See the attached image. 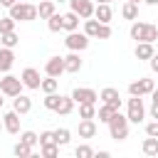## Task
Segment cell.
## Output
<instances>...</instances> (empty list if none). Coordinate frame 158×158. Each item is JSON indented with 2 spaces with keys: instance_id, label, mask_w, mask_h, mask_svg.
Returning a JSON list of instances; mask_svg holds the SVG:
<instances>
[{
  "instance_id": "1",
  "label": "cell",
  "mask_w": 158,
  "mask_h": 158,
  "mask_svg": "<svg viewBox=\"0 0 158 158\" xmlns=\"http://www.w3.org/2000/svg\"><path fill=\"white\" fill-rule=\"evenodd\" d=\"M106 126H109V136H111L114 141H123V138H128V118H126L121 111H114Z\"/></svg>"
},
{
  "instance_id": "2",
  "label": "cell",
  "mask_w": 158,
  "mask_h": 158,
  "mask_svg": "<svg viewBox=\"0 0 158 158\" xmlns=\"http://www.w3.org/2000/svg\"><path fill=\"white\" fill-rule=\"evenodd\" d=\"M131 40H136V42H156L158 40V25L133 22L131 25Z\"/></svg>"
},
{
  "instance_id": "3",
  "label": "cell",
  "mask_w": 158,
  "mask_h": 158,
  "mask_svg": "<svg viewBox=\"0 0 158 158\" xmlns=\"http://www.w3.org/2000/svg\"><path fill=\"white\" fill-rule=\"evenodd\" d=\"M10 17L15 22H30V20H37V5H30V2H15L10 7Z\"/></svg>"
},
{
  "instance_id": "4",
  "label": "cell",
  "mask_w": 158,
  "mask_h": 158,
  "mask_svg": "<svg viewBox=\"0 0 158 158\" xmlns=\"http://www.w3.org/2000/svg\"><path fill=\"white\" fill-rule=\"evenodd\" d=\"M84 35L91 40V37H96V40H109L111 37V27L106 25V22H99L96 17L91 20V17H86L84 20Z\"/></svg>"
},
{
  "instance_id": "5",
  "label": "cell",
  "mask_w": 158,
  "mask_h": 158,
  "mask_svg": "<svg viewBox=\"0 0 158 158\" xmlns=\"http://www.w3.org/2000/svg\"><path fill=\"white\" fill-rule=\"evenodd\" d=\"M22 79L20 77H12V74H5L2 79H0V94H5V96H17V94H22Z\"/></svg>"
},
{
  "instance_id": "6",
  "label": "cell",
  "mask_w": 158,
  "mask_h": 158,
  "mask_svg": "<svg viewBox=\"0 0 158 158\" xmlns=\"http://www.w3.org/2000/svg\"><path fill=\"white\" fill-rule=\"evenodd\" d=\"M128 123H141L146 118V106H143V99L141 96H131L128 99V114H126Z\"/></svg>"
},
{
  "instance_id": "7",
  "label": "cell",
  "mask_w": 158,
  "mask_h": 158,
  "mask_svg": "<svg viewBox=\"0 0 158 158\" xmlns=\"http://www.w3.org/2000/svg\"><path fill=\"white\" fill-rule=\"evenodd\" d=\"M64 44H67V49H72V52H84L86 47H89V37L84 35V32H67V40H64Z\"/></svg>"
},
{
  "instance_id": "8",
  "label": "cell",
  "mask_w": 158,
  "mask_h": 158,
  "mask_svg": "<svg viewBox=\"0 0 158 158\" xmlns=\"http://www.w3.org/2000/svg\"><path fill=\"white\" fill-rule=\"evenodd\" d=\"M153 89H156L153 79H146V77H141V79H136V81L128 84V94H131V96H146V94H151Z\"/></svg>"
},
{
  "instance_id": "9",
  "label": "cell",
  "mask_w": 158,
  "mask_h": 158,
  "mask_svg": "<svg viewBox=\"0 0 158 158\" xmlns=\"http://www.w3.org/2000/svg\"><path fill=\"white\" fill-rule=\"evenodd\" d=\"M72 99H74V104H96L99 94L94 89H89V86H77L72 91Z\"/></svg>"
},
{
  "instance_id": "10",
  "label": "cell",
  "mask_w": 158,
  "mask_h": 158,
  "mask_svg": "<svg viewBox=\"0 0 158 158\" xmlns=\"http://www.w3.org/2000/svg\"><path fill=\"white\" fill-rule=\"evenodd\" d=\"M99 99H101L104 104H109L114 111H121V94H118V89L106 86V89H101V91H99Z\"/></svg>"
},
{
  "instance_id": "11",
  "label": "cell",
  "mask_w": 158,
  "mask_h": 158,
  "mask_svg": "<svg viewBox=\"0 0 158 158\" xmlns=\"http://www.w3.org/2000/svg\"><path fill=\"white\" fill-rule=\"evenodd\" d=\"M44 74L59 79V77L64 74V57H49V59L44 62Z\"/></svg>"
},
{
  "instance_id": "12",
  "label": "cell",
  "mask_w": 158,
  "mask_h": 158,
  "mask_svg": "<svg viewBox=\"0 0 158 158\" xmlns=\"http://www.w3.org/2000/svg\"><path fill=\"white\" fill-rule=\"evenodd\" d=\"M69 5H72V10H74L81 20L94 17V2H91V0H69Z\"/></svg>"
},
{
  "instance_id": "13",
  "label": "cell",
  "mask_w": 158,
  "mask_h": 158,
  "mask_svg": "<svg viewBox=\"0 0 158 158\" xmlns=\"http://www.w3.org/2000/svg\"><path fill=\"white\" fill-rule=\"evenodd\" d=\"M20 79H22V84H25L27 89H40V84H42V79H40V72H37L35 67H27V69L20 74Z\"/></svg>"
},
{
  "instance_id": "14",
  "label": "cell",
  "mask_w": 158,
  "mask_h": 158,
  "mask_svg": "<svg viewBox=\"0 0 158 158\" xmlns=\"http://www.w3.org/2000/svg\"><path fill=\"white\" fill-rule=\"evenodd\" d=\"M2 128H5L7 133H20V114H17L15 109L2 116Z\"/></svg>"
},
{
  "instance_id": "15",
  "label": "cell",
  "mask_w": 158,
  "mask_h": 158,
  "mask_svg": "<svg viewBox=\"0 0 158 158\" xmlns=\"http://www.w3.org/2000/svg\"><path fill=\"white\" fill-rule=\"evenodd\" d=\"M94 17L99 20V22H111V17H114V10H111V2H99V5H94Z\"/></svg>"
},
{
  "instance_id": "16",
  "label": "cell",
  "mask_w": 158,
  "mask_h": 158,
  "mask_svg": "<svg viewBox=\"0 0 158 158\" xmlns=\"http://www.w3.org/2000/svg\"><path fill=\"white\" fill-rule=\"evenodd\" d=\"M96 121L94 118H81L79 121V138H94L96 136Z\"/></svg>"
},
{
  "instance_id": "17",
  "label": "cell",
  "mask_w": 158,
  "mask_h": 158,
  "mask_svg": "<svg viewBox=\"0 0 158 158\" xmlns=\"http://www.w3.org/2000/svg\"><path fill=\"white\" fill-rule=\"evenodd\" d=\"M15 64V52L10 47H0V72H10Z\"/></svg>"
},
{
  "instance_id": "18",
  "label": "cell",
  "mask_w": 158,
  "mask_h": 158,
  "mask_svg": "<svg viewBox=\"0 0 158 158\" xmlns=\"http://www.w3.org/2000/svg\"><path fill=\"white\" fill-rule=\"evenodd\" d=\"M81 59H79V52H72V54H67L64 57V72H69V74H77L79 69H81Z\"/></svg>"
},
{
  "instance_id": "19",
  "label": "cell",
  "mask_w": 158,
  "mask_h": 158,
  "mask_svg": "<svg viewBox=\"0 0 158 158\" xmlns=\"http://www.w3.org/2000/svg\"><path fill=\"white\" fill-rule=\"evenodd\" d=\"M12 109H15L20 116H22V114H30V109H32V99L25 96V94H17L15 101H12Z\"/></svg>"
},
{
  "instance_id": "20",
  "label": "cell",
  "mask_w": 158,
  "mask_h": 158,
  "mask_svg": "<svg viewBox=\"0 0 158 158\" xmlns=\"http://www.w3.org/2000/svg\"><path fill=\"white\" fill-rule=\"evenodd\" d=\"M79 15L74 12V10H69L67 15H62V30H67V32H74L77 27H79Z\"/></svg>"
},
{
  "instance_id": "21",
  "label": "cell",
  "mask_w": 158,
  "mask_h": 158,
  "mask_svg": "<svg viewBox=\"0 0 158 158\" xmlns=\"http://www.w3.org/2000/svg\"><path fill=\"white\" fill-rule=\"evenodd\" d=\"M153 42H136V49H133V54H136V59H151L153 57Z\"/></svg>"
},
{
  "instance_id": "22",
  "label": "cell",
  "mask_w": 158,
  "mask_h": 158,
  "mask_svg": "<svg viewBox=\"0 0 158 158\" xmlns=\"http://www.w3.org/2000/svg\"><path fill=\"white\" fill-rule=\"evenodd\" d=\"M54 111H57L59 116H69V114L74 111V99H72V96H62V99H59V106H57Z\"/></svg>"
},
{
  "instance_id": "23",
  "label": "cell",
  "mask_w": 158,
  "mask_h": 158,
  "mask_svg": "<svg viewBox=\"0 0 158 158\" xmlns=\"http://www.w3.org/2000/svg\"><path fill=\"white\" fill-rule=\"evenodd\" d=\"M141 151H143L146 156H158V138H156V136H148V138H143V143H141Z\"/></svg>"
},
{
  "instance_id": "24",
  "label": "cell",
  "mask_w": 158,
  "mask_h": 158,
  "mask_svg": "<svg viewBox=\"0 0 158 158\" xmlns=\"http://www.w3.org/2000/svg\"><path fill=\"white\" fill-rule=\"evenodd\" d=\"M49 15H54V0H44L37 5V17L40 20H47Z\"/></svg>"
},
{
  "instance_id": "25",
  "label": "cell",
  "mask_w": 158,
  "mask_h": 158,
  "mask_svg": "<svg viewBox=\"0 0 158 158\" xmlns=\"http://www.w3.org/2000/svg\"><path fill=\"white\" fill-rule=\"evenodd\" d=\"M121 15H123L126 20H136V17H138V2L126 0V2H123V7H121Z\"/></svg>"
},
{
  "instance_id": "26",
  "label": "cell",
  "mask_w": 158,
  "mask_h": 158,
  "mask_svg": "<svg viewBox=\"0 0 158 158\" xmlns=\"http://www.w3.org/2000/svg\"><path fill=\"white\" fill-rule=\"evenodd\" d=\"M69 141H72V131L69 128H57L54 131V143L57 146H67Z\"/></svg>"
},
{
  "instance_id": "27",
  "label": "cell",
  "mask_w": 158,
  "mask_h": 158,
  "mask_svg": "<svg viewBox=\"0 0 158 158\" xmlns=\"http://www.w3.org/2000/svg\"><path fill=\"white\" fill-rule=\"evenodd\" d=\"M111 114H114V109H111L109 104H101V106L96 109V116H94V118H99L101 123H109V118H111Z\"/></svg>"
},
{
  "instance_id": "28",
  "label": "cell",
  "mask_w": 158,
  "mask_h": 158,
  "mask_svg": "<svg viewBox=\"0 0 158 158\" xmlns=\"http://www.w3.org/2000/svg\"><path fill=\"white\" fill-rule=\"evenodd\" d=\"M0 42H2V47H10V49H12V47L20 42V37L15 35V30H12V32H2V35H0Z\"/></svg>"
},
{
  "instance_id": "29",
  "label": "cell",
  "mask_w": 158,
  "mask_h": 158,
  "mask_svg": "<svg viewBox=\"0 0 158 158\" xmlns=\"http://www.w3.org/2000/svg\"><path fill=\"white\" fill-rule=\"evenodd\" d=\"M57 86H59L57 77H47V79H42V84H40V89H42L44 94H52V91H57Z\"/></svg>"
},
{
  "instance_id": "30",
  "label": "cell",
  "mask_w": 158,
  "mask_h": 158,
  "mask_svg": "<svg viewBox=\"0 0 158 158\" xmlns=\"http://www.w3.org/2000/svg\"><path fill=\"white\" fill-rule=\"evenodd\" d=\"M96 116V104H79V118H94Z\"/></svg>"
},
{
  "instance_id": "31",
  "label": "cell",
  "mask_w": 158,
  "mask_h": 158,
  "mask_svg": "<svg viewBox=\"0 0 158 158\" xmlns=\"http://www.w3.org/2000/svg\"><path fill=\"white\" fill-rule=\"evenodd\" d=\"M12 153L17 156V158H30L32 156V146H27V143H15V148H12Z\"/></svg>"
},
{
  "instance_id": "32",
  "label": "cell",
  "mask_w": 158,
  "mask_h": 158,
  "mask_svg": "<svg viewBox=\"0 0 158 158\" xmlns=\"http://www.w3.org/2000/svg\"><path fill=\"white\" fill-rule=\"evenodd\" d=\"M47 27H49V32H59V30H62V15H59V12L49 15V17H47Z\"/></svg>"
},
{
  "instance_id": "33",
  "label": "cell",
  "mask_w": 158,
  "mask_h": 158,
  "mask_svg": "<svg viewBox=\"0 0 158 158\" xmlns=\"http://www.w3.org/2000/svg\"><path fill=\"white\" fill-rule=\"evenodd\" d=\"M59 94L57 91H52V94H44V109H49V111H54L57 106H59Z\"/></svg>"
},
{
  "instance_id": "34",
  "label": "cell",
  "mask_w": 158,
  "mask_h": 158,
  "mask_svg": "<svg viewBox=\"0 0 158 158\" xmlns=\"http://www.w3.org/2000/svg\"><path fill=\"white\" fill-rule=\"evenodd\" d=\"M20 141H22V143H27V146H32V148H35V146H37V143H40V136H37V133H35V131H22V133H20Z\"/></svg>"
},
{
  "instance_id": "35",
  "label": "cell",
  "mask_w": 158,
  "mask_h": 158,
  "mask_svg": "<svg viewBox=\"0 0 158 158\" xmlns=\"http://www.w3.org/2000/svg\"><path fill=\"white\" fill-rule=\"evenodd\" d=\"M40 151H42L44 158H57L59 156V146L57 143H44V146H40Z\"/></svg>"
},
{
  "instance_id": "36",
  "label": "cell",
  "mask_w": 158,
  "mask_h": 158,
  "mask_svg": "<svg viewBox=\"0 0 158 158\" xmlns=\"http://www.w3.org/2000/svg\"><path fill=\"white\" fill-rule=\"evenodd\" d=\"M15 30V20L7 15V17H0V35L2 32H12Z\"/></svg>"
},
{
  "instance_id": "37",
  "label": "cell",
  "mask_w": 158,
  "mask_h": 158,
  "mask_svg": "<svg viewBox=\"0 0 158 158\" xmlns=\"http://www.w3.org/2000/svg\"><path fill=\"white\" fill-rule=\"evenodd\" d=\"M74 156H77V158H91L94 151H91V146H77V148H74Z\"/></svg>"
},
{
  "instance_id": "38",
  "label": "cell",
  "mask_w": 158,
  "mask_h": 158,
  "mask_svg": "<svg viewBox=\"0 0 158 158\" xmlns=\"http://www.w3.org/2000/svg\"><path fill=\"white\" fill-rule=\"evenodd\" d=\"M44 143H54V131H42L40 133V146Z\"/></svg>"
},
{
  "instance_id": "39",
  "label": "cell",
  "mask_w": 158,
  "mask_h": 158,
  "mask_svg": "<svg viewBox=\"0 0 158 158\" xmlns=\"http://www.w3.org/2000/svg\"><path fill=\"white\" fill-rule=\"evenodd\" d=\"M146 136H156V138H158V121L146 123Z\"/></svg>"
},
{
  "instance_id": "40",
  "label": "cell",
  "mask_w": 158,
  "mask_h": 158,
  "mask_svg": "<svg viewBox=\"0 0 158 158\" xmlns=\"http://www.w3.org/2000/svg\"><path fill=\"white\" fill-rule=\"evenodd\" d=\"M148 64H151V69H153V72L158 74V54H156V52H153V57L148 59Z\"/></svg>"
},
{
  "instance_id": "41",
  "label": "cell",
  "mask_w": 158,
  "mask_h": 158,
  "mask_svg": "<svg viewBox=\"0 0 158 158\" xmlns=\"http://www.w3.org/2000/svg\"><path fill=\"white\" fill-rule=\"evenodd\" d=\"M151 116L158 121V101H153V106H151Z\"/></svg>"
},
{
  "instance_id": "42",
  "label": "cell",
  "mask_w": 158,
  "mask_h": 158,
  "mask_svg": "<svg viewBox=\"0 0 158 158\" xmlns=\"http://www.w3.org/2000/svg\"><path fill=\"white\" fill-rule=\"evenodd\" d=\"M15 2H17V0H0V5H2V7H12Z\"/></svg>"
},
{
  "instance_id": "43",
  "label": "cell",
  "mask_w": 158,
  "mask_h": 158,
  "mask_svg": "<svg viewBox=\"0 0 158 158\" xmlns=\"http://www.w3.org/2000/svg\"><path fill=\"white\" fill-rule=\"evenodd\" d=\"M151 96H153V101H158V89H153V91H151Z\"/></svg>"
},
{
  "instance_id": "44",
  "label": "cell",
  "mask_w": 158,
  "mask_h": 158,
  "mask_svg": "<svg viewBox=\"0 0 158 158\" xmlns=\"http://www.w3.org/2000/svg\"><path fill=\"white\" fill-rule=\"evenodd\" d=\"M146 5H158V0H143Z\"/></svg>"
},
{
  "instance_id": "45",
  "label": "cell",
  "mask_w": 158,
  "mask_h": 158,
  "mask_svg": "<svg viewBox=\"0 0 158 158\" xmlns=\"http://www.w3.org/2000/svg\"><path fill=\"white\" fill-rule=\"evenodd\" d=\"M2 101H5V99H2V96H0V109H2Z\"/></svg>"
},
{
  "instance_id": "46",
  "label": "cell",
  "mask_w": 158,
  "mask_h": 158,
  "mask_svg": "<svg viewBox=\"0 0 158 158\" xmlns=\"http://www.w3.org/2000/svg\"><path fill=\"white\" fill-rule=\"evenodd\" d=\"M99 2H114V0H99Z\"/></svg>"
},
{
  "instance_id": "47",
  "label": "cell",
  "mask_w": 158,
  "mask_h": 158,
  "mask_svg": "<svg viewBox=\"0 0 158 158\" xmlns=\"http://www.w3.org/2000/svg\"><path fill=\"white\" fill-rule=\"evenodd\" d=\"M54 2H64V0H54Z\"/></svg>"
},
{
  "instance_id": "48",
  "label": "cell",
  "mask_w": 158,
  "mask_h": 158,
  "mask_svg": "<svg viewBox=\"0 0 158 158\" xmlns=\"http://www.w3.org/2000/svg\"><path fill=\"white\" fill-rule=\"evenodd\" d=\"M0 128H2V121H0Z\"/></svg>"
},
{
  "instance_id": "49",
  "label": "cell",
  "mask_w": 158,
  "mask_h": 158,
  "mask_svg": "<svg viewBox=\"0 0 158 158\" xmlns=\"http://www.w3.org/2000/svg\"><path fill=\"white\" fill-rule=\"evenodd\" d=\"M131 2H138V0H131Z\"/></svg>"
}]
</instances>
